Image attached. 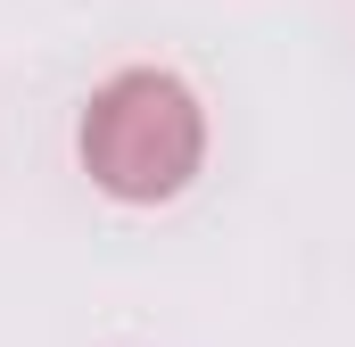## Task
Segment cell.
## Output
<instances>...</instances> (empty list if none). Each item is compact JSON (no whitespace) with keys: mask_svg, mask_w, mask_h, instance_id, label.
<instances>
[{"mask_svg":"<svg viewBox=\"0 0 355 347\" xmlns=\"http://www.w3.org/2000/svg\"><path fill=\"white\" fill-rule=\"evenodd\" d=\"M75 158L91 190H107L116 207H166L207 166V108L166 67H124L91 91L75 124Z\"/></svg>","mask_w":355,"mask_h":347,"instance_id":"obj_1","label":"cell"}]
</instances>
